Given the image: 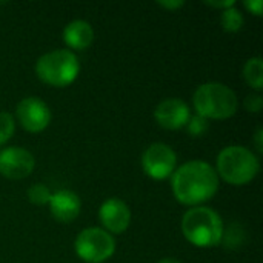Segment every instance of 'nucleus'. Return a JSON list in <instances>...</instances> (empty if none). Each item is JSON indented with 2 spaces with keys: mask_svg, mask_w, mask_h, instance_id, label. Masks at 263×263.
I'll list each match as a JSON object with an SVG mask.
<instances>
[{
  "mask_svg": "<svg viewBox=\"0 0 263 263\" xmlns=\"http://www.w3.org/2000/svg\"><path fill=\"white\" fill-rule=\"evenodd\" d=\"M174 197L183 205H200L219 190V176L213 165L203 160H191L179 166L171 176Z\"/></svg>",
  "mask_w": 263,
  "mask_h": 263,
  "instance_id": "1",
  "label": "nucleus"
},
{
  "mask_svg": "<svg viewBox=\"0 0 263 263\" xmlns=\"http://www.w3.org/2000/svg\"><path fill=\"white\" fill-rule=\"evenodd\" d=\"M182 233L185 239L200 248L216 247L222 242L225 227L222 217L208 206H194L183 214Z\"/></svg>",
  "mask_w": 263,
  "mask_h": 263,
  "instance_id": "2",
  "label": "nucleus"
},
{
  "mask_svg": "<svg viewBox=\"0 0 263 263\" xmlns=\"http://www.w3.org/2000/svg\"><path fill=\"white\" fill-rule=\"evenodd\" d=\"M194 109L203 119L223 120L236 114L239 99L236 92L220 82H206L200 85L193 96Z\"/></svg>",
  "mask_w": 263,
  "mask_h": 263,
  "instance_id": "3",
  "label": "nucleus"
},
{
  "mask_svg": "<svg viewBox=\"0 0 263 263\" xmlns=\"http://www.w3.org/2000/svg\"><path fill=\"white\" fill-rule=\"evenodd\" d=\"M260 171L259 157L247 146L231 145L217 156V176L230 185H247Z\"/></svg>",
  "mask_w": 263,
  "mask_h": 263,
  "instance_id": "4",
  "label": "nucleus"
},
{
  "mask_svg": "<svg viewBox=\"0 0 263 263\" xmlns=\"http://www.w3.org/2000/svg\"><path fill=\"white\" fill-rule=\"evenodd\" d=\"M80 63L77 55L69 49H54L42 57L35 63L37 77L46 85L63 88L71 85L79 76Z\"/></svg>",
  "mask_w": 263,
  "mask_h": 263,
  "instance_id": "5",
  "label": "nucleus"
},
{
  "mask_svg": "<svg viewBox=\"0 0 263 263\" xmlns=\"http://www.w3.org/2000/svg\"><path fill=\"white\" fill-rule=\"evenodd\" d=\"M74 250L83 262L102 263L114 254L116 240L103 228H86L76 237Z\"/></svg>",
  "mask_w": 263,
  "mask_h": 263,
  "instance_id": "6",
  "label": "nucleus"
},
{
  "mask_svg": "<svg viewBox=\"0 0 263 263\" xmlns=\"http://www.w3.org/2000/svg\"><path fill=\"white\" fill-rule=\"evenodd\" d=\"M177 166L176 151L162 142L149 145L142 156V168L148 177L154 180H163L173 176Z\"/></svg>",
  "mask_w": 263,
  "mask_h": 263,
  "instance_id": "7",
  "label": "nucleus"
},
{
  "mask_svg": "<svg viewBox=\"0 0 263 263\" xmlns=\"http://www.w3.org/2000/svg\"><path fill=\"white\" fill-rule=\"evenodd\" d=\"M18 123L28 133H40L51 122L49 106L39 97H25L15 108Z\"/></svg>",
  "mask_w": 263,
  "mask_h": 263,
  "instance_id": "8",
  "label": "nucleus"
},
{
  "mask_svg": "<svg viewBox=\"0 0 263 263\" xmlns=\"http://www.w3.org/2000/svg\"><path fill=\"white\" fill-rule=\"evenodd\" d=\"M35 166L34 156L22 146H8L0 149V174L18 180L28 177Z\"/></svg>",
  "mask_w": 263,
  "mask_h": 263,
  "instance_id": "9",
  "label": "nucleus"
},
{
  "mask_svg": "<svg viewBox=\"0 0 263 263\" xmlns=\"http://www.w3.org/2000/svg\"><path fill=\"white\" fill-rule=\"evenodd\" d=\"M99 219L105 231L109 234H120L126 231L131 223V210L123 200L109 197L102 203L99 210Z\"/></svg>",
  "mask_w": 263,
  "mask_h": 263,
  "instance_id": "10",
  "label": "nucleus"
},
{
  "mask_svg": "<svg viewBox=\"0 0 263 263\" xmlns=\"http://www.w3.org/2000/svg\"><path fill=\"white\" fill-rule=\"evenodd\" d=\"M190 117H191V112H190L188 103L176 97L162 100L154 109L156 122L165 129H173V131L180 129L186 126Z\"/></svg>",
  "mask_w": 263,
  "mask_h": 263,
  "instance_id": "11",
  "label": "nucleus"
},
{
  "mask_svg": "<svg viewBox=\"0 0 263 263\" xmlns=\"http://www.w3.org/2000/svg\"><path fill=\"white\" fill-rule=\"evenodd\" d=\"M49 211L52 217L59 222L69 223L72 222L82 210L80 197L71 190H59L51 194L49 199Z\"/></svg>",
  "mask_w": 263,
  "mask_h": 263,
  "instance_id": "12",
  "label": "nucleus"
},
{
  "mask_svg": "<svg viewBox=\"0 0 263 263\" xmlns=\"http://www.w3.org/2000/svg\"><path fill=\"white\" fill-rule=\"evenodd\" d=\"M63 40L72 49H86L94 40V29L89 22L76 18L65 26Z\"/></svg>",
  "mask_w": 263,
  "mask_h": 263,
  "instance_id": "13",
  "label": "nucleus"
},
{
  "mask_svg": "<svg viewBox=\"0 0 263 263\" xmlns=\"http://www.w3.org/2000/svg\"><path fill=\"white\" fill-rule=\"evenodd\" d=\"M243 77L247 83L256 89L260 91L263 88V59L262 57H251L247 60L243 66Z\"/></svg>",
  "mask_w": 263,
  "mask_h": 263,
  "instance_id": "14",
  "label": "nucleus"
},
{
  "mask_svg": "<svg viewBox=\"0 0 263 263\" xmlns=\"http://www.w3.org/2000/svg\"><path fill=\"white\" fill-rule=\"evenodd\" d=\"M220 23H222L223 31H227V32H237V31H240L243 28L245 18H243V14L236 6H231V8L222 11Z\"/></svg>",
  "mask_w": 263,
  "mask_h": 263,
  "instance_id": "15",
  "label": "nucleus"
},
{
  "mask_svg": "<svg viewBox=\"0 0 263 263\" xmlns=\"http://www.w3.org/2000/svg\"><path fill=\"white\" fill-rule=\"evenodd\" d=\"M28 199L29 202H32L34 205H48L49 199H51V191L48 186L42 185V183H34L29 190H28Z\"/></svg>",
  "mask_w": 263,
  "mask_h": 263,
  "instance_id": "16",
  "label": "nucleus"
},
{
  "mask_svg": "<svg viewBox=\"0 0 263 263\" xmlns=\"http://www.w3.org/2000/svg\"><path fill=\"white\" fill-rule=\"evenodd\" d=\"M14 129H15L14 116L6 111H0V146H3L11 139Z\"/></svg>",
  "mask_w": 263,
  "mask_h": 263,
  "instance_id": "17",
  "label": "nucleus"
},
{
  "mask_svg": "<svg viewBox=\"0 0 263 263\" xmlns=\"http://www.w3.org/2000/svg\"><path fill=\"white\" fill-rule=\"evenodd\" d=\"M186 128H188V133L194 137H199V136H203L208 129V120L200 117V116H191L188 123H186Z\"/></svg>",
  "mask_w": 263,
  "mask_h": 263,
  "instance_id": "18",
  "label": "nucleus"
},
{
  "mask_svg": "<svg viewBox=\"0 0 263 263\" xmlns=\"http://www.w3.org/2000/svg\"><path fill=\"white\" fill-rule=\"evenodd\" d=\"M245 108L250 112H260L263 108V97L260 94H250L245 99Z\"/></svg>",
  "mask_w": 263,
  "mask_h": 263,
  "instance_id": "19",
  "label": "nucleus"
},
{
  "mask_svg": "<svg viewBox=\"0 0 263 263\" xmlns=\"http://www.w3.org/2000/svg\"><path fill=\"white\" fill-rule=\"evenodd\" d=\"M243 5L256 15H262L263 11V2L262 0H245Z\"/></svg>",
  "mask_w": 263,
  "mask_h": 263,
  "instance_id": "20",
  "label": "nucleus"
},
{
  "mask_svg": "<svg viewBox=\"0 0 263 263\" xmlns=\"http://www.w3.org/2000/svg\"><path fill=\"white\" fill-rule=\"evenodd\" d=\"M205 5L213 6V8H222V9H228L231 6H236L234 0H205Z\"/></svg>",
  "mask_w": 263,
  "mask_h": 263,
  "instance_id": "21",
  "label": "nucleus"
},
{
  "mask_svg": "<svg viewBox=\"0 0 263 263\" xmlns=\"http://www.w3.org/2000/svg\"><path fill=\"white\" fill-rule=\"evenodd\" d=\"M159 6L165 8V9H170V11H174V9H179L185 5L183 0H159L157 2Z\"/></svg>",
  "mask_w": 263,
  "mask_h": 263,
  "instance_id": "22",
  "label": "nucleus"
},
{
  "mask_svg": "<svg viewBox=\"0 0 263 263\" xmlns=\"http://www.w3.org/2000/svg\"><path fill=\"white\" fill-rule=\"evenodd\" d=\"M254 145H256V149L259 153L263 151V129L262 128H257V131L254 133Z\"/></svg>",
  "mask_w": 263,
  "mask_h": 263,
  "instance_id": "23",
  "label": "nucleus"
},
{
  "mask_svg": "<svg viewBox=\"0 0 263 263\" xmlns=\"http://www.w3.org/2000/svg\"><path fill=\"white\" fill-rule=\"evenodd\" d=\"M157 263H180V262H179V260H176V259H173V257H166V259L159 260Z\"/></svg>",
  "mask_w": 263,
  "mask_h": 263,
  "instance_id": "24",
  "label": "nucleus"
}]
</instances>
